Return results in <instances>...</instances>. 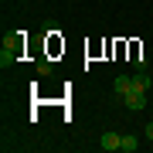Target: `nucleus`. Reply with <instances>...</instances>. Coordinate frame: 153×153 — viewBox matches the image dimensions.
I'll list each match as a JSON object with an SVG mask.
<instances>
[{"instance_id":"obj_1","label":"nucleus","mask_w":153,"mask_h":153,"mask_svg":"<svg viewBox=\"0 0 153 153\" xmlns=\"http://www.w3.org/2000/svg\"><path fill=\"white\" fill-rule=\"evenodd\" d=\"M24 55V38H21V34H14V38H7L4 41V51H0V65H14V61L17 58H21Z\"/></svg>"},{"instance_id":"obj_4","label":"nucleus","mask_w":153,"mask_h":153,"mask_svg":"<svg viewBox=\"0 0 153 153\" xmlns=\"http://www.w3.org/2000/svg\"><path fill=\"white\" fill-rule=\"evenodd\" d=\"M116 95H126V92H133V78H126V75H119V78H116Z\"/></svg>"},{"instance_id":"obj_3","label":"nucleus","mask_w":153,"mask_h":153,"mask_svg":"<svg viewBox=\"0 0 153 153\" xmlns=\"http://www.w3.org/2000/svg\"><path fill=\"white\" fill-rule=\"evenodd\" d=\"M99 146L102 150H123V136H116V133H102V140H99Z\"/></svg>"},{"instance_id":"obj_2","label":"nucleus","mask_w":153,"mask_h":153,"mask_svg":"<svg viewBox=\"0 0 153 153\" xmlns=\"http://www.w3.org/2000/svg\"><path fill=\"white\" fill-rule=\"evenodd\" d=\"M123 102H126L129 112H140V109H146V92H136V88H133V92L123 95Z\"/></svg>"},{"instance_id":"obj_6","label":"nucleus","mask_w":153,"mask_h":153,"mask_svg":"<svg viewBox=\"0 0 153 153\" xmlns=\"http://www.w3.org/2000/svg\"><path fill=\"white\" fill-rule=\"evenodd\" d=\"M133 88H136V92H146V88H150V75H146V71L133 75Z\"/></svg>"},{"instance_id":"obj_7","label":"nucleus","mask_w":153,"mask_h":153,"mask_svg":"<svg viewBox=\"0 0 153 153\" xmlns=\"http://www.w3.org/2000/svg\"><path fill=\"white\" fill-rule=\"evenodd\" d=\"M146 140H153V123H146Z\"/></svg>"},{"instance_id":"obj_5","label":"nucleus","mask_w":153,"mask_h":153,"mask_svg":"<svg viewBox=\"0 0 153 153\" xmlns=\"http://www.w3.org/2000/svg\"><path fill=\"white\" fill-rule=\"evenodd\" d=\"M136 150H140V136L126 133V136H123V153H136Z\"/></svg>"}]
</instances>
